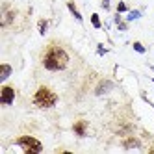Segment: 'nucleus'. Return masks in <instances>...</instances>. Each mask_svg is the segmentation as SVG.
<instances>
[{"label": "nucleus", "instance_id": "4", "mask_svg": "<svg viewBox=\"0 0 154 154\" xmlns=\"http://www.w3.org/2000/svg\"><path fill=\"white\" fill-rule=\"evenodd\" d=\"M13 100H15V89L11 85H4L0 89V104L9 106V104H13Z\"/></svg>", "mask_w": 154, "mask_h": 154}, {"label": "nucleus", "instance_id": "10", "mask_svg": "<svg viewBox=\"0 0 154 154\" xmlns=\"http://www.w3.org/2000/svg\"><path fill=\"white\" fill-rule=\"evenodd\" d=\"M13 17H15V11H9V13H6V15H4V20H2V26H8V24L13 20Z\"/></svg>", "mask_w": 154, "mask_h": 154}, {"label": "nucleus", "instance_id": "6", "mask_svg": "<svg viewBox=\"0 0 154 154\" xmlns=\"http://www.w3.org/2000/svg\"><path fill=\"white\" fill-rule=\"evenodd\" d=\"M113 87V84L109 82V80H104V82H100V85L95 89V95H102V93H106V91H109Z\"/></svg>", "mask_w": 154, "mask_h": 154}, {"label": "nucleus", "instance_id": "16", "mask_svg": "<svg viewBox=\"0 0 154 154\" xmlns=\"http://www.w3.org/2000/svg\"><path fill=\"white\" fill-rule=\"evenodd\" d=\"M102 8H104V9L109 8V0H102Z\"/></svg>", "mask_w": 154, "mask_h": 154}, {"label": "nucleus", "instance_id": "1", "mask_svg": "<svg viewBox=\"0 0 154 154\" xmlns=\"http://www.w3.org/2000/svg\"><path fill=\"white\" fill-rule=\"evenodd\" d=\"M69 65V54L58 45H50L43 54V67L48 71H63Z\"/></svg>", "mask_w": 154, "mask_h": 154}, {"label": "nucleus", "instance_id": "11", "mask_svg": "<svg viewBox=\"0 0 154 154\" xmlns=\"http://www.w3.org/2000/svg\"><path fill=\"white\" fill-rule=\"evenodd\" d=\"M47 26H48V23H47L45 19H41V20H39V34H41V35H45V32H47Z\"/></svg>", "mask_w": 154, "mask_h": 154}, {"label": "nucleus", "instance_id": "17", "mask_svg": "<svg viewBox=\"0 0 154 154\" xmlns=\"http://www.w3.org/2000/svg\"><path fill=\"white\" fill-rule=\"evenodd\" d=\"M98 54H106V48L102 45H98Z\"/></svg>", "mask_w": 154, "mask_h": 154}, {"label": "nucleus", "instance_id": "7", "mask_svg": "<svg viewBox=\"0 0 154 154\" xmlns=\"http://www.w3.org/2000/svg\"><path fill=\"white\" fill-rule=\"evenodd\" d=\"M9 74H11V65L9 63H2V72H0V82H4L9 78Z\"/></svg>", "mask_w": 154, "mask_h": 154}, {"label": "nucleus", "instance_id": "15", "mask_svg": "<svg viewBox=\"0 0 154 154\" xmlns=\"http://www.w3.org/2000/svg\"><path fill=\"white\" fill-rule=\"evenodd\" d=\"M128 9V6L125 4V2H119V6H117V13H123V11H126Z\"/></svg>", "mask_w": 154, "mask_h": 154}, {"label": "nucleus", "instance_id": "3", "mask_svg": "<svg viewBox=\"0 0 154 154\" xmlns=\"http://www.w3.org/2000/svg\"><path fill=\"white\" fill-rule=\"evenodd\" d=\"M17 145L24 150V154H39L43 150V145L41 141L35 139L34 136H20L17 139Z\"/></svg>", "mask_w": 154, "mask_h": 154}, {"label": "nucleus", "instance_id": "8", "mask_svg": "<svg viewBox=\"0 0 154 154\" xmlns=\"http://www.w3.org/2000/svg\"><path fill=\"white\" fill-rule=\"evenodd\" d=\"M67 8H69V11L74 15V19L78 20V23H82V15H80V11L76 9V6H74V2H67Z\"/></svg>", "mask_w": 154, "mask_h": 154}, {"label": "nucleus", "instance_id": "5", "mask_svg": "<svg viewBox=\"0 0 154 154\" xmlns=\"http://www.w3.org/2000/svg\"><path fill=\"white\" fill-rule=\"evenodd\" d=\"M87 126H89V125H87L85 121H76L74 126H72V130H74V134H76V136L85 137V136H87Z\"/></svg>", "mask_w": 154, "mask_h": 154}, {"label": "nucleus", "instance_id": "14", "mask_svg": "<svg viewBox=\"0 0 154 154\" xmlns=\"http://www.w3.org/2000/svg\"><path fill=\"white\" fill-rule=\"evenodd\" d=\"M134 50L139 52V54H143V52H145V47H143L141 43H134Z\"/></svg>", "mask_w": 154, "mask_h": 154}, {"label": "nucleus", "instance_id": "9", "mask_svg": "<svg viewBox=\"0 0 154 154\" xmlns=\"http://www.w3.org/2000/svg\"><path fill=\"white\" fill-rule=\"evenodd\" d=\"M123 147L125 149H136V147H139V141L136 137H128L126 141H123Z\"/></svg>", "mask_w": 154, "mask_h": 154}, {"label": "nucleus", "instance_id": "18", "mask_svg": "<svg viewBox=\"0 0 154 154\" xmlns=\"http://www.w3.org/2000/svg\"><path fill=\"white\" fill-rule=\"evenodd\" d=\"M117 26H119V30H126V24L125 23H117Z\"/></svg>", "mask_w": 154, "mask_h": 154}, {"label": "nucleus", "instance_id": "13", "mask_svg": "<svg viewBox=\"0 0 154 154\" xmlns=\"http://www.w3.org/2000/svg\"><path fill=\"white\" fill-rule=\"evenodd\" d=\"M141 17V11H130L128 13V20H134V19H139Z\"/></svg>", "mask_w": 154, "mask_h": 154}, {"label": "nucleus", "instance_id": "12", "mask_svg": "<svg viewBox=\"0 0 154 154\" xmlns=\"http://www.w3.org/2000/svg\"><path fill=\"white\" fill-rule=\"evenodd\" d=\"M91 24H93L95 28H100V26H102V24H100V19H98V15H97V13H93V15H91Z\"/></svg>", "mask_w": 154, "mask_h": 154}, {"label": "nucleus", "instance_id": "2", "mask_svg": "<svg viewBox=\"0 0 154 154\" xmlns=\"http://www.w3.org/2000/svg\"><path fill=\"white\" fill-rule=\"evenodd\" d=\"M56 102H58V95L52 89H48V87H45V85H41L34 95V104L37 108H45L47 109V108L56 106Z\"/></svg>", "mask_w": 154, "mask_h": 154}]
</instances>
